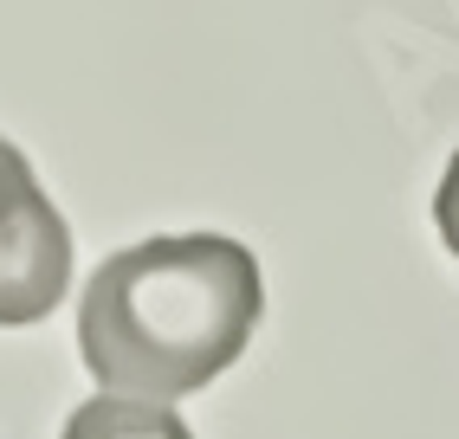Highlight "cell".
I'll list each match as a JSON object with an SVG mask.
<instances>
[{
    "mask_svg": "<svg viewBox=\"0 0 459 439\" xmlns=\"http://www.w3.org/2000/svg\"><path fill=\"white\" fill-rule=\"evenodd\" d=\"M259 259L227 233H169L110 253L78 304V349L104 394L181 400L227 374L259 330Z\"/></svg>",
    "mask_w": 459,
    "mask_h": 439,
    "instance_id": "obj_1",
    "label": "cell"
},
{
    "mask_svg": "<svg viewBox=\"0 0 459 439\" xmlns=\"http://www.w3.org/2000/svg\"><path fill=\"white\" fill-rule=\"evenodd\" d=\"M72 285V227L39 187L33 162L0 136V330L52 317Z\"/></svg>",
    "mask_w": 459,
    "mask_h": 439,
    "instance_id": "obj_2",
    "label": "cell"
},
{
    "mask_svg": "<svg viewBox=\"0 0 459 439\" xmlns=\"http://www.w3.org/2000/svg\"><path fill=\"white\" fill-rule=\"evenodd\" d=\"M65 439H195L188 420L162 400H130V394H98L65 420Z\"/></svg>",
    "mask_w": 459,
    "mask_h": 439,
    "instance_id": "obj_3",
    "label": "cell"
},
{
    "mask_svg": "<svg viewBox=\"0 0 459 439\" xmlns=\"http://www.w3.org/2000/svg\"><path fill=\"white\" fill-rule=\"evenodd\" d=\"M434 227H440V239H446V253L459 259V149H453V162H446V175H440V194H434Z\"/></svg>",
    "mask_w": 459,
    "mask_h": 439,
    "instance_id": "obj_4",
    "label": "cell"
}]
</instances>
